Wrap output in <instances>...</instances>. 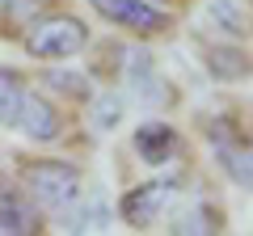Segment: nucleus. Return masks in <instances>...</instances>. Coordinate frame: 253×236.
Returning <instances> with one entry per match:
<instances>
[{
  "label": "nucleus",
  "mask_w": 253,
  "mask_h": 236,
  "mask_svg": "<svg viewBox=\"0 0 253 236\" xmlns=\"http://www.w3.org/2000/svg\"><path fill=\"white\" fill-rule=\"evenodd\" d=\"M181 186H186V173H165V177H148V182H135L126 186V194L118 198V219L135 232H152L169 219V211L177 207L181 198Z\"/></svg>",
  "instance_id": "nucleus-4"
},
{
  "label": "nucleus",
  "mask_w": 253,
  "mask_h": 236,
  "mask_svg": "<svg viewBox=\"0 0 253 236\" xmlns=\"http://www.w3.org/2000/svg\"><path fill=\"white\" fill-rule=\"evenodd\" d=\"M203 72L215 84H249L253 80V51L245 38H199Z\"/></svg>",
  "instance_id": "nucleus-9"
},
{
  "label": "nucleus",
  "mask_w": 253,
  "mask_h": 236,
  "mask_svg": "<svg viewBox=\"0 0 253 236\" xmlns=\"http://www.w3.org/2000/svg\"><path fill=\"white\" fill-rule=\"evenodd\" d=\"M17 135H26L30 144H38V148H51V144H59L63 135H68V114H63V106L55 97H46L38 84H30V93H26V106H21V114H17Z\"/></svg>",
  "instance_id": "nucleus-8"
},
{
  "label": "nucleus",
  "mask_w": 253,
  "mask_h": 236,
  "mask_svg": "<svg viewBox=\"0 0 253 236\" xmlns=\"http://www.w3.org/2000/svg\"><path fill=\"white\" fill-rule=\"evenodd\" d=\"M84 122H89L93 135H110V131H118L126 122V97L114 89V84H106V89H93L89 101L81 106Z\"/></svg>",
  "instance_id": "nucleus-13"
},
{
  "label": "nucleus",
  "mask_w": 253,
  "mask_h": 236,
  "mask_svg": "<svg viewBox=\"0 0 253 236\" xmlns=\"http://www.w3.org/2000/svg\"><path fill=\"white\" fill-rule=\"evenodd\" d=\"M55 219H59L68 232H106V224H110V207H106L101 198H84V194H81L72 207L59 211Z\"/></svg>",
  "instance_id": "nucleus-18"
},
{
  "label": "nucleus",
  "mask_w": 253,
  "mask_h": 236,
  "mask_svg": "<svg viewBox=\"0 0 253 236\" xmlns=\"http://www.w3.org/2000/svg\"><path fill=\"white\" fill-rule=\"evenodd\" d=\"M30 76L21 68H9L0 64V131H13L17 127V114L26 106V93H30Z\"/></svg>",
  "instance_id": "nucleus-16"
},
{
  "label": "nucleus",
  "mask_w": 253,
  "mask_h": 236,
  "mask_svg": "<svg viewBox=\"0 0 253 236\" xmlns=\"http://www.w3.org/2000/svg\"><path fill=\"white\" fill-rule=\"evenodd\" d=\"M165 4H169V9H173V13H177V9H181V4H190V0H165Z\"/></svg>",
  "instance_id": "nucleus-19"
},
{
  "label": "nucleus",
  "mask_w": 253,
  "mask_h": 236,
  "mask_svg": "<svg viewBox=\"0 0 253 236\" xmlns=\"http://www.w3.org/2000/svg\"><path fill=\"white\" fill-rule=\"evenodd\" d=\"M51 9H63V0H0V38L4 42H17Z\"/></svg>",
  "instance_id": "nucleus-14"
},
{
  "label": "nucleus",
  "mask_w": 253,
  "mask_h": 236,
  "mask_svg": "<svg viewBox=\"0 0 253 236\" xmlns=\"http://www.w3.org/2000/svg\"><path fill=\"white\" fill-rule=\"evenodd\" d=\"M93 42V26L72 9H51L46 17H38L26 34L17 38V46L38 59V64H63V59H81L84 46Z\"/></svg>",
  "instance_id": "nucleus-2"
},
{
  "label": "nucleus",
  "mask_w": 253,
  "mask_h": 236,
  "mask_svg": "<svg viewBox=\"0 0 253 236\" xmlns=\"http://www.w3.org/2000/svg\"><path fill=\"white\" fill-rule=\"evenodd\" d=\"M203 17H207L224 38H249L253 34L245 0H203Z\"/></svg>",
  "instance_id": "nucleus-17"
},
{
  "label": "nucleus",
  "mask_w": 253,
  "mask_h": 236,
  "mask_svg": "<svg viewBox=\"0 0 253 236\" xmlns=\"http://www.w3.org/2000/svg\"><path fill=\"white\" fill-rule=\"evenodd\" d=\"M126 51H131L126 34H118V38H106V42H89V46H84V55H93V59L84 64V72H89V76H101V84H114L118 76H123Z\"/></svg>",
  "instance_id": "nucleus-15"
},
{
  "label": "nucleus",
  "mask_w": 253,
  "mask_h": 236,
  "mask_svg": "<svg viewBox=\"0 0 253 236\" xmlns=\"http://www.w3.org/2000/svg\"><path fill=\"white\" fill-rule=\"evenodd\" d=\"M89 9L93 17H101V26L126 34L131 42H161L177 30V13L156 0H89Z\"/></svg>",
  "instance_id": "nucleus-3"
},
{
  "label": "nucleus",
  "mask_w": 253,
  "mask_h": 236,
  "mask_svg": "<svg viewBox=\"0 0 253 236\" xmlns=\"http://www.w3.org/2000/svg\"><path fill=\"white\" fill-rule=\"evenodd\" d=\"M46 224V211L17 186V177H0V236H38Z\"/></svg>",
  "instance_id": "nucleus-10"
},
{
  "label": "nucleus",
  "mask_w": 253,
  "mask_h": 236,
  "mask_svg": "<svg viewBox=\"0 0 253 236\" xmlns=\"http://www.w3.org/2000/svg\"><path fill=\"white\" fill-rule=\"evenodd\" d=\"M245 9H249V13H253V0H245Z\"/></svg>",
  "instance_id": "nucleus-20"
},
{
  "label": "nucleus",
  "mask_w": 253,
  "mask_h": 236,
  "mask_svg": "<svg viewBox=\"0 0 253 236\" xmlns=\"http://www.w3.org/2000/svg\"><path fill=\"white\" fill-rule=\"evenodd\" d=\"M118 80H126V89L135 93V101L148 106V110H165V106L177 101L173 80L161 72V64H156L152 51H144V46H131L126 51V64H123V76Z\"/></svg>",
  "instance_id": "nucleus-7"
},
{
  "label": "nucleus",
  "mask_w": 253,
  "mask_h": 236,
  "mask_svg": "<svg viewBox=\"0 0 253 236\" xmlns=\"http://www.w3.org/2000/svg\"><path fill=\"white\" fill-rule=\"evenodd\" d=\"M203 135H207V148L215 156L219 173L236 190L253 194V135L241 127V118L236 114H211Z\"/></svg>",
  "instance_id": "nucleus-5"
},
{
  "label": "nucleus",
  "mask_w": 253,
  "mask_h": 236,
  "mask_svg": "<svg viewBox=\"0 0 253 236\" xmlns=\"http://www.w3.org/2000/svg\"><path fill=\"white\" fill-rule=\"evenodd\" d=\"M13 177L46 211V219L68 211L84 194V169L76 160H68V156H17Z\"/></svg>",
  "instance_id": "nucleus-1"
},
{
  "label": "nucleus",
  "mask_w": 253,
  "mask_h": 236,
  "mask_svg": "<svg viewBox=\"0 0 253 236\" xmlns=\"http://www.w3.org/2000/svg\"><path fill=\"white\" fill-rule=\"evenodd\" d=\"M131 152L148 169H173V164H181L190 156V144H186L177 122H169V118H148V122H139L131 131Z\"/></svg>",
  "instance_id": "nucleus-6"
},
{
  "label": "nucleus",
  "mask_w": 253,
  "mask_h": 236,
  "mask_svg": "<svg viewBox=\"0 0 253 236\" xmlns=\"http://www.w3.org/2000/svg\"><path fill=\"white\" fill-rule=\"evenodd\" d=\"M156 4H165V0H156ZM165 9H169V4H165Z\"/></svg>",
  "instance_id": "nucleus-21"
},
{
  "label": "nucleus",
  "mask_w": 253,
  "mask_h": 236,
  "mask_svg": "<svg viewBox=\"0 0 253 236\" xmlns=\"http://www.w3.org/2000/svg\"><path fill=\"white\" fill-rule=\"evenodd\" d=\"M165 232L173 236H219L228 232V211L224 202H215L211 194H203V198H190V202H177V207L169 211V219H165Z\"/></svg>",
  "instance_id": "nucleus-11"
},
{
  "label": "nucleus",
  "mask_w": 253,
  "mask_h": 236,
  "mask_svg": "<svg viewBox=\"0 0 253 236\" xmlns=\"http://www.w3.org/2000/svg\"><path fill=\"white\" fill-rule=\"evenodd\" d=\"M34 84L46 97H55L59 106H72V110H81L84 101H89V93L97 89L93 76L84 72V68H68V59H63V64H46L42 72L34 76Z\"/></svg>",
  "instance_id": "nucleus-12"
}]
</instances>
